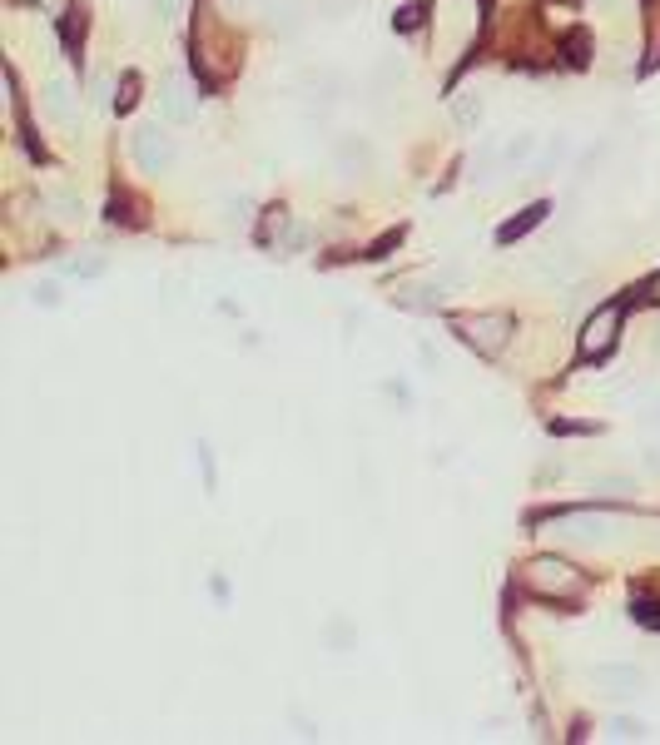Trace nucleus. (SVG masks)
Instances as JSON below:
<instances>
[{
	"label": "nucleus",
	"mask_w": 660,
	"mask_h": 745,
	"mask_svg": "<svg viewBox=\"0 0 660 745\" xmlns=\"http://www.w3.org/2000/svg\"><path fill=\"white\" fill-rule=\"evenodd\" d=\"M522 587L536 596H576L581 592V572L561 557H531L522 567Z\"/></svg>",
	"instance_id": "1"
},
{
	"label": "nucleus",
	"mask_w": 660,
	"mask_h": 745,
	"mask_svg": "<svg viewBox=\"0 0 660 745\" xmlns=\"http://www.w3.org/2000/svg\"><path fill=\"white\" fill-rule=\"evenodd\" d=\"M517 333V323L507 313H472V318H457V338L477 353H502L507 338Z\"/></svg>",
	"instance_id": "2"
},
{
	"label": "nucleus",
	"mask_w": 660,
	"mask_h": 745,
	"mask_svg": "<svg viewBox=\"0 0 660 745\" xmlns=\"http://www.w3.org/2000/svg\"><path fill=\"white\" fill-rule=\"evenodd\" d=\"M621 303H601L591 318H586V328H581V358H606L611 348H616V338H621Z\"/></svg>",
	"instance_id": "3"
},
{
	"label": "nucleus",
	"mask_w": 660,
	"mask_h": 745,
	"mask_svg": "<svg viewBox=\"0 0 660 745\" xmlns=\"http://www.w3.org/2000/svg\"><path fill=\"white\" fill-rule=\"evenodd\" d=\"M134 159L144 174H164L174 164V140L159 130V125H139L134 130Z\"/></svg>",
	"instance_id": "4"
},
{
	"label": "nucleus",
	"mask_w": 660,
	"mask_h": 745,
	"mask_svg": "<svg viewBox=\"0 0 660 745\" xmlns=\"http://www.w3.org/2000/svg\"><path fill=\"white\" fill-rule=\"evenodd\" d=\"M159 110H164V120H169V125H189V120H194V95H189V85H184L179 75H169V80H164Z\"/></svg>",
	"instance_id": "5"
},
{
	"label": "nucleus",
	"mask_w": 660,
	"mask_h": 745,
	"mask_svg": "<svg viewBox=\"0 0 660 745\" xmlns=\"http://www.w3.org/2000/svg\"><path fill=\"white\" fill-rule=\"evenodd\" d=\"M596 681L611 686V691H636V686L646 681V671H641V666H621V661H601V666H596Z\"/></svg>",
	"instance_id": "6"
},
{
	"label": "nucleus",
	"mask_w": 660,
	"mask_h": 745,
	"mask_svg": "<svg viewBox=\"0 0 660 745\" xmlns=\"http://www.w3.org/2000/svg\"><path fill=\"white\" fill-rule=\"evenodd\" d=\"M268 30L273 35H298L303 30V5L298 0H273L268 5Z\"/></svg>",
	"instance_id": "7"
},
{
	"label": "nucleus",
	"mask_w": 660,
	"mask_h": 745,
	"mask_svg": "<svg viewBox=\"0 0 660 745\" xmlns=\"http://www.w3.org/2000/svg\"><path fill=\"white\" fill-rule=\"evenodd\" d=\"M442 284H447V279H437V284H402L393 298L402 303V308H417V313H427V308H437V298H442Z\"/></svg>",
	"instance_id": "8"
},
{
	"label": "nucleus",
	"mask_w": 660,
	"mask_h": 745,
	"mask_svg": "<svg viewBox=\"0 0 660 745\" xmlns=\"http://www.w3.org/2000/svg\"><path fill=\"white\" fill-rule=\"evenodd\" d=\"M40 100H45V115H50V120H60V125L75 115V95H70V85H65V80H50Z\"/></svg>",
	"instance_id": "9"
},
{
	"label": "nucleus",
	"mask_w": 660,
	"mask_h": 745,
	"mask_svg": "<svg viewBox=\"0 0 660 745\" xmlns=\"http://www.w3.org/2000/svg\"><path fill=\"white\" fill-rule=\"evenodd\" d=\"M338 164H343L348 174H358V169H368V164H373V149L363 145L358 135H343V140H338Z\"/></svg>",
	"instance_id": "10"
},
{
	"label": "nucleus",
	"mask_w": 660,
	"mask_h": 745,
	"mask_svg": "<svg viewBox=\"0 0 660 745\" xmlns=\"http://www.w3.org/2000/svg\"><path fill=\"white\" fill-rule=\"evenodd\" d=\"M452 120H457L462 130H472V125L482 120V100H477V95H457V105H452Z\"/></svg>",
	"instance_id": "11"
},
{
	"label": "nucleus",
	"mask_w": 660,
	"mask_h": 745,
	"mask_svg": "<svg viewBox=\"0 0 660 745\" xmlns=\"http://www.w3.org/2000/svg\"><path fill=\"white\" fill-rule=\"evenodd\" d=\"M531 154H536V135H512V140L502 145V159H507V164H527Z\"/></svg>",
	"instance_id": "12"
},
{
	"label": "nucleus",
	"mask_w": 660,
	"mask_h": 745,
	"mask_svg": "<svg viewBox=\"0 0 660 745\" xmlns=\"http://www.w3.org/2000/svg\"><path fill=\"white\" fill-rule=\"evenodd\" d=\"M591 492H601V497H636V482L631 477H596Z\"/></svg>",
	"instance_id": "13"
},
{
	"label": "nucleus",
	"mask_w": 660,
	"mask_h": 745,
	"mask_svg": "<svg viewBox=\"0 0 660 745\" xmlns=\"http://www.w3.org/2000/svg\"><path fill=\"white\" fill-rule=\"evenodd\" d=\"M55 214H60L65 224H80V219H85V204H80L75 194H55Z\"/></svg>",
	"instance_id": "14"
},
{
	"label": "nucleus",
	"mask_w": 660,
	"mask_h": 745,
	"mask_svg": "<svg viewBox=\"0 0 660 745\" xmlns=\"http://www.w3.org/2000/svg\"><path fill=\"white\" fill-rule=\"evenodd\" d=\"M541 214H546V209H527V214H522V219H512V224H507V229H502V239H507V244H512V239H517V234H527L531 224H536V219H541Z\"/></svg>",
	"instance_id": "15"
},
{
	"label": "nucleus",
	"mask_w": 660,
	"mask_h": 745,
	"mask_svg": "<svg viewBox=\"0 0 660 745\" xmlns=\"http://www.w3.org/2000/svg\"><path fill=\"white\" fill-rule=\"evenodd\" d=\"M70 274H80V279H100V274H105V259H95V254H90V259H75Z\"/></svg>",
	"instance_id": "16"
},
{
	"label": "nucleus",
	"mask_w": 660,
	"mask_h": 745,
	"mask_svg": "<svg viewBox=\"0 0 660 745\" xmlns=\"http://www.w3.org/2000/svg\"><path fill=\"white\" fill-rule=\"evenodd\" d=\"M373 80H378V85H383V90H388V85H397V80H402V65H397V60H383V65H378V75H373Z\"/></svg>",
	"instance_id": "17"
},
{
	"label": "nucleus",
	"mask_w": 660,
	"mask_h": 745,
	"mask_svg": "<svg viewBox=\"0 0 660 745\" xmlns=\"http://www.w3.org/2000/svg\"><path fill=\"white\" fill-rule=\"evenodd\" d=\"M611 736H621V741H631V736H641V721H631V716H621V721L611 726Z\"/></svg>",
	"instance_id": "18"
},
{
	"label": "nucleus",
	"mask_w": 660,
	"mask_h": 745,
	"mask_svg": "<svg viewBox=\"0 0 660 745\" xmlns=\"http://www.w3.org/2000/svg\"><path fill=\"white\" fill-rule=\"evenodd\" d=\"M35 303L55 308V303H60V289H55V284H40V289H35Z\"/></svg>",
	"instance_id": "19"
},
{
	"label": "nucleus",
	"mask_w": 660,
	"mask_h": 745,
	"mask_svg": "<svg viewBox=\"0 0 660 745\" xmlns=\"http://www.w3.org/2000/svg\"><path fill=\"white\" fill-rule=\"evenodd\" d=\"M154 10H159V20H169V15H179V0H154Z\"/></svg>",
	"instance_id": "20"
},
{
	"label": "nucleus",
	"mask_w": 660,
	"mask_h": 745,
	"mask_svg": "<svg viewBox=\"0 0 660 745\" xmlns=\"http://www.w3.org/2000/svg\"><path fill=\"white\" fill-rule=\"evenodd\" d=\"M646 294H651V298H656V303H660V274H656V279H651V289H646Z\"/></svg>",
	"instance_id": "21"
},
{
	"label": "nucleus",
	"mask_w": 660,
	"mask_h": 745,
	"mask_svg": "<svg viewBox=\"0 0 660 745\" xmlns=\"http://www.w3.org/2000/svg\"><path fill=\"white\" fill-rule=\"evenodd\" d=\"M646 462H651V467H656V472H660V452H651V457H646Z\"/></svg>",
	"instance_id": "22"
},
{
	"label": "nucleus",
	"mask_w": 660,
	"mask_h": 745,
	"mask_svg": "<svg viewBox=\"0 0 660 745\" xmlns=\"http://www.w3.org/2000/svg\"><path fill=\"white\" fill-rule=\"evenodd\" d=\"M596 5H601V10H616V0H596Z\"/></svg>",
	"instance_id": "23"
},
{
	"label": "nucleus",
	"mask_w": 660,
	"mask_h": 745,
	"mask_svg": "<svg viewBox=\"0 0 660 745\" xmlns=\"http://www.w3.org/2000/svg\"><path fill=\"white\" fill-rule=\"evenodd\" d=\"M224 5H244V0H224Z\"/></svg>",
	"instance_id": "24"
}]
</instances>
